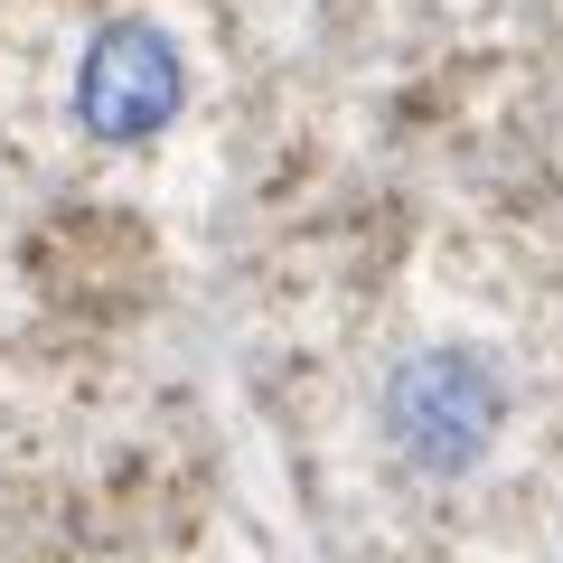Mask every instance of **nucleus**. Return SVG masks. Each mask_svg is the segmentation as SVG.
Returning <instances> with one entry per match:
<instances>
[{"label": "nucleus", "mask_w": 563, "mask_h": 563, "mask_svg": "<svg viewBox=\"0 0 563 563\" xmlns=\"http://www.w3.org/2000/svg\"><path fill=\"white\" fill-rule=\"evenodd\" d=\"M507 422V376L479 347H413L385 376V442L395 461H413L422 479H461L479 470V451Z\"/></svg>", "instance_id": "nucleus-1"}, {"label": "nucleus", "mask_w": 563, "mask_h": 563, "mask_svg": "<svg viewBox=\"0 0 563 563\" xmlns=\"http://www.w3.org/2000/svg\"><path fill=\"white\" fill-rule=\"evenodd\" d=\"M179 103H188V66H179V47H169V29L161 20H103L95 38H85V57H76V122L95 141H151V132H169L179 122Z\"/></svg>", "instance_id": "nucleus-2"}]
</instances>
